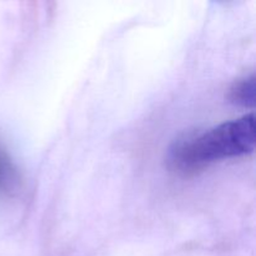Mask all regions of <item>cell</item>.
<instances>
[{"label":"cell","mask_w":256,"mask_h":256,"mask_svg":"<svg viewBox=\"0 0 256 256\" xmlns=\"http://www.w3.org/2000/svg\"><path fill=\"white\" fill-rule=\"evenodd\" d=\"M229 99L232 104L242 108H252L255 105V76L244 78L235 82L230 89Z\"/></svg>","instance_id":"3957f363"},{"label":"cell","mask_w":256,"mask_h":256,"mask_svg":"<svg viewBox=\"0 0 256 256\" xmlns=\"http://www.w3.org/2000/svg\"><path fill=\"white\" fill-rule=\"evenodd\" d=\"M255 115L222 122L199 136L175 144L170 160L180 170H194L218 160L242 156L255 149Z\"/></svg>","instance_id":"6da1fadb"},{"label":"cell","mask_w":256,"mask_h":256,"mask_svg":"<svg viewBox=\"0 0 256 256\" xmlns=\"http://www.w3.org/2000/svg\"><path fill=\"white\" fill-rule=\"evenodd\" d=\"M20 185V176L9 152L0 142V198L12 196Z\"/></svg>","instance_id":"7a4b0ae2"}]
</instances>
